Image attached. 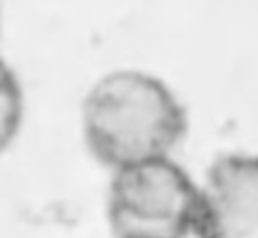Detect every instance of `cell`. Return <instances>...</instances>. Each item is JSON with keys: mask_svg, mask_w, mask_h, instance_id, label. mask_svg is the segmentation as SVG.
Segmentation results:
<instances>
[{"mask_svg": "<svg viewBox=\"0 0 258 238\" xmlns=\"http://www.w3.org/2000/svg\"><path fill=\"white\" fill-rule=\"evenodd\" d=\"M200 211V182L172 157L111 170L107 225L111 238H190Z\"/></svg>", "mask_w": 258, "mask_h": 238, "instance_id": "2", "label": "cell"}, {"mask_svg": "<svg viewBox=\"0 0 258 238\" xmlns=\"http://www.w3.org/2000/svg\"><path fill=\"white\" fill-rule=\"evenodd\" d=\"M188 132V111L161 77L138 68L102 75L82 102V136L109 170L172 157Z\"/></svg>", "mask_w": 258, "mask_h": 238, "instance_id": "1", "label": "cell"}, {"mask_svg": "<svg viewBox=\"0 0 258 238\" xmlns=\"http://www.w3.org/2000/svg\"><path fill=\"white\" fill-rule=\"evenodd\" d=\"M25 118V93L16 71L0 54V154L18 139Z\"/></svg>", "mask_w": 258, "mask_h": 238, "instance_id": "4", "label": "cell"}, {"mask_svg": "<svg viewBox=\"0 0 258 238\" xmlns=\"http://www.w3.org/2000/svg\"><path fill=\"white\" fill-rule=\"evenodd\" d=\"M197 238H258V152H227L200 182Z\"/></svg>", "mask_w": 258, "mask_h": 238, "instance_id": "3", "label": "cell"}]
</instances>
